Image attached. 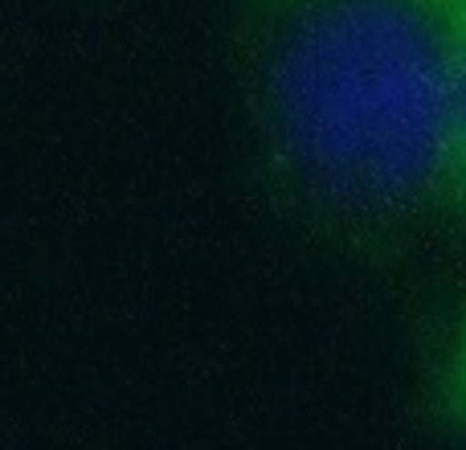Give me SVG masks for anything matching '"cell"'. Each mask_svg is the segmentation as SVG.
Listing matches in <instances>:
<instances>
[{
	"mask_svg": "<svg viewBox=\"0 0 466 450\" xmlns=\"http://www.w3.org/2000/svg\"><path fill=\"white\" fill-rule=\"evenodd\" d=\"M241 103L266 189L348 246L446 213L442 0H238Z\"/></svg>",
	"mask_w": 466,
	"mask_h": 450,
	"instance_id": "6da1fadb",
	"label": "cell"
},
{
	"mask_svg": "<svg viewBox=\"0 0 466 450\" xmlns=\"http://www.w3.org/2000/svg\"><path fill=\"white\" fill-rule=\"evenodd\" d=\"M442 16H446L442 177H446V205L466 213V0H442Z\"/></svg>",
	"mask_w": 466,
	"mask_h": 450,
	"instance_id": "7a4b0ae2",
	"label": "cell"
},
{
	"mask_svg": "<svg viewBox=\"0 0 466 450\" xmlns=\"http://www.w3.org/2000/svg\"><path fill=\"white\" fill-rule=\"evenodd\" d=\"M442 410L454 426L466 430V312L459 320V332H454L451 356H446L442 369Z\"/></svg>",
	"mask_w": 466,
	"mask_h": 450,
	"instance_id": "3957f363",
	"label": "cell"
}]
</instances>
